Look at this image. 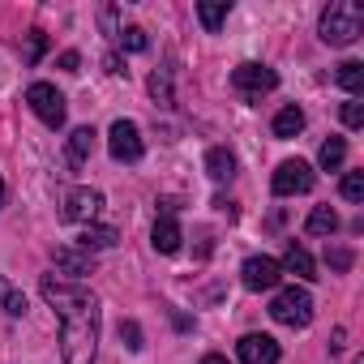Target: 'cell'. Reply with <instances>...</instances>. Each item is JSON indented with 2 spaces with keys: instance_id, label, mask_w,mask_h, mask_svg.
Here are the masks:
<instances>
[{
  "instance_id": "6",
  "label": "cell",
  "mask_w": 364,
  "mask_h": 364,
  "mask_svg": "<svg viewBox=\"0 0 364 364\" xmlns=\"http://www.w3.org/2000/svg\"><path fill=\"white\" fill-rule=\"evenodd\" d=\"M313 180L317 176H313V167L304 159H287V163H279L270 189H274V198H296V193H309L313 189Z\"/></svg>"
},
{
  "instance_id": "3",
  "label": "cell",
  "mask_w": 364,
  "mask_h": 364,
  "mask_svg": "<svg viewBox=\"0 0 364 364\" xmlns=\"http://www.w3.org/2000/svg\"><path fill=\"white\" fill-rule=\"evenodd\" d=\"M270 317H274L279 326L304 330V326L313 321V296H309L304 287H283V291H274V300H270Z\"/></svg>"
},
{
  "instance_id": "16",
  "label": "cell",
  "mask_w": 364,
  "mask_h": 364,
  "mask_svg": "<svg viewBox=\"0 0 364 364\" xmlns=\"http://www.w3.org/2000/svg\"><path fill=\"white\" fill-rule=\"evenodd\" d=\"M116 240H120V232H116V228H86V232H82V236H77V249H82V253H90V257H95V253H99V249H112V245H116Z\"/></svg>"
},
{
  "instance_id": "22",
  "label": "cell",
  "mask_w": 364,
  "mask_h": 364,
  "mask_svg": "<svg viewBox=\"0 0 364 364\" xmlns=\"http://www.w3.org/2000/svg\"><path fill=\"white\" fill-rule=\"evenodd\" d=\"M343 159H347V141H343V137H330V141H321V150H317V163H321L326 171H338V167H343Z\"/></svg>"
},
{
  "instance_id": "21",
  "label": "cell",
  "mask_w": 364,
  "mask_h": 364,
  "mask_svg": "<svg viewBox=\"0 0 364 364\" xmlns=\"http://www.w3.org/2000/svg\"><path fill=\"white\" fill-rule=\"evenodd\" d=\"M304 129V112L291 103V107H283L279 116H274V137H296Z\"/></svg>"
},
{
  "instance_id": "9",
  "label": "cell",
  "mask_w": 364,
  "mask_h": 364,
  "mask_svg": "<svg viewBox=\"0 0 364 364\" xmlns=\"http://www.w3.org/2000/svg\"><path fill=\"white\" fill-rule=\"evenodd\" d=\"M103 210V193L99 189H73L69 198H65V210H60V219L65 223H86L90 228V219Z\"/></svg>"
},
{
  "instance_id": "23",
  "label": "cell",
  "mask_w": 364,
  "mask_h": 364,
  "mask_svg": "<svg viewBox=\"0 0 364 364\" xmlns=\"http://www.w3.org/2000/svg\"><path fill=\"white\" fill-rule=\"evenodd\" d=\"M116 39H120V48H124V52H146V43H150L141 26H129V31H120Z\"/></svg>"
},
{
  "instance_id": "27",
  "label": "cell",
  "mask_w": 364,
  "mask_h": 364,
  "mask_svg": "<svg viewBox=\"0 0 364 364\" xmlns=\"http://www.w3.org/2000/svg\"><path fill=\"white\" fill-rule=\"evenodd\" d=\"M351 262H355V257H351V249H326V266H330V270H338V274H343V270H351Z\"/></svg>"
},
{
  "instance_id": "4",
  "label": "cell",
  "mask_w": 364,
  "mask_h": 364,
  "mask_svg": "<svg viewBox=\"0 0 364 364\" xmlns=\"http://www.w3.org/2000/svg\"><path fill=\"white\" fill-rule=\"evenodd\" d=\"M232 86L249 99V103H257L262 95H270L274 86H279V73L270 69V65H257V60H245V65H236L232 69Z\"/></svg>"
},
{
  "instance_id": "17",
  "label": "cell",
  "mask_w": 364,
  "mask_h": 364,
  "mask_svg": "<svg viewBox=\"0 0 364 364\" xmlns=\"http://www.w3.org/2000/svg\"><path fill=\"white\" fill-rule=\"evenodd\" d=\"M334 82H338L351 99H355V95L364 90V65H360V60H343V65L334 69Z\"/></svg>"
},
{
  "instance_id": "15",
  "label": "cell",
  "mask_w": 364,
  "mask_h": 364,
  "mask_svg": "<svg viewBox=\"0 0 364 364\" xmlns=\"http://www.w3.org/2000/svg\"><path fill=\"white\" fill-rule=\"evenodd\" d=\"M279 266H283L287 274H296V279H317V266H313V257H309V253H304L296 240L287 245V253H283V262H279Z\"/></svg>"
},
{
  "instance_id": "12",
  "label": "cell",
  "mask_w": 364,
  "mask_h": 364,
  "mask_svg": "<svg viewBox=\"0 0 364 364\" xmlns=\"http://www.w3.org/2000/svg\"><path fill=\"white\" fill-rule=\"evenodd\" d=\"M52 262H56V270L60 274H69V279H82V274H95V257L90 253H82V249H56L52 253Z\"/></svg>"
},
{
  "instance_id": "2",
  "label": "cell",
  "mask_w": 364,
  "mask_h": 364,
  "mask_svg": "<svg viewBox=\"0 0 364 364\" xmlns=\"http://www.w3.org/2000/svg\"><path fill=\"white\" fill-rule=\"evenodd\" d=\"M317 35H321V43H330V48L355 43V39L364 35V9L355 5V0H330L326 14H321V22H317Z\"/></svg>"
},
{
  "instance_id": "8",
  "label": "cell",
  "mask_w": 364,
  "mask_h": 364,
  "mask_svg": "<svg viewBox=\"0 0 364 364\" xmlns=\"http://www.w3.org/2000/svg\"><path fill=\"white\" fill-rule=\"evenodd\" d=\"M279 279H283V266L274 257H249L240 266V283L249 291H270V287H279Z\"/></svg>"
},
{
  "instance_id": "28",
  "label": "cell",
  "mask_w": 364,
  "mask_h": 364,
  "mask_svg": "<svg viewBox=\"0 0 364 364\" xmlns=\"http://www.w3.org/2000/svg\"><path fill=\"white\" fill-rule=\"evenodd\" d=\"M120 343L129 351H141V326L137 321H120Z\"/></svg>"
},
{
  "instance_id": "11",
  "label": "cell",
  "mask_w": 364,
  "mask_h": 364,
  "mask_svg": "<svg viewBox=\"0 0 364 364\" xmlns=\"http://www.w3.org/2000/svg\"><path fill=\"white\" fill-rule=\"evenodd\" d=\"M180 223H176V206H163L159 210V219H154V232H150V245L159 249V253H176L180 249Z\"/></svg>"
},
{
  "instance_id": "32",
  "label": "cell",
  "mask_w": 364,
  "mask_h": 364,
  "mask_svg": "<svg viewBox=\"0 0 364 364\" xmlns=\"http://www.w3.org/2000/svg\"><path fill=\"white\" fill-rule=\"evenodd\" d=\"M202 364H232V360H228V355H206Z\"/></svg>"
},
{
  "instance_id": "10",
  "label": "cell",
  "mask_w": 364,
  "mask_h": 364,
  "mask_svg": "<svg viewBox=\"0 0 364 364\" xmlns=\"http://www.w3.org/2000/svg\"><path fill=\"white\" fill-rule=\"evenodd\" d=\"M236 351H240V364H279V343L270 334H245Z\"/></svg>"
},
{
  "instance_id": "14",
  "label": "cell",
  "mask_w": 364,
  "mask_h": 364,
  "mask_svg": "<svg viewBox=\"0 0 364 364\" xmlns=\"http://www.w3.org/2000/svg\"><path fill=\"white\" fill-rule=\"evenodd\" d=\"M95 137H99V133H95L90 124H82V129L69 133V167H82V163L95 154Z\"/></svg>"
},
{
  "instance_id": "29",
  "label": "cell",
  "mask_w": 364,
  "mask_h": 364,
  "mask_svg": "<svg viewBox=\"0 0 364 364\" xmlns=\"http://www.w3.org/2000/svg\"><path fill=\"white\" fill-rule=\"evenodd\" d=\"M43 48H48V39H43V31H31V48H26V60L35 65V60L43 56Z\"/></svg>"
},
{
  "instance_id": "18",
  "label": "cell",
  "mask_w": 364,
  "mask_h": 364,
  "mask_svg": "<svg viewBox=\"0 0 364 364\" xmlns=\"http://www.w3.org/2000/svg\"><path fill=\"white\" fill-rule=\"evenodd\" d=\"M228 14H232V0H202L198 5V18H202L206 31H219L228 22Z\"/></svg>"
},
{
  "instance_id": "13",
  "label": "cell",
  "mask_w": 364,
  "mask_h": 364,
  "mask_svg": "<svg viewBox=\"0 0 364 364\" xmlns=\"http://www.w3.org/2000/svg\"><path fill=\"white\" fill-rule=\"evenodd\" d=\"M206 176L219 180V185H223V180H232L236 176V154L228 146H210L206 150Z\"/></svg>"
},
{
  "instance_id": "7",
  "label": "cell",
  "mask_w": 364,
  "mask_h": 364,
  "mask_svg": "<svg viewBox=\"0 0 364 364\" xmlns=\"http://www.w3.org/2000/svg\"><path fill=\"white\" fill-rule=\"evenodd\" d=\"M107 150H112L116 163H137L141 159V133H137V124L133 120H116L107 129Z\"/></svg>"
},
{
  "instance_id": "24",
  "label": "cell",
  "mask_w": 364,
  "mask_h": 364,
  "mask_svg": "<svg viewBox=\"0 0 364 364\" xmlns=\"http://www.w3.org/2000/svg\"><path fill=\"white\" fill-rule=\"evenodd\" d=\"M150 95L159 103H171V77H167V69H154L150 73Z\"/></svg>"
},
{
  "instance_id": "1",
  "label": "cell",
  "mask_w": 364,
  "mask_h": 364,
  "mask_svg": "<svg viewBox=\"0 0 364 364\" xmlns=\"http://www.w3.org/2000/svg\"><path fill=\"white\" fill-rule=\"evenodd\" d=\"M39 291L60 317V355H65V364H95V351H99V300L82 283L56 279V274H43Z\"/></svg>"
},
{
  "instance_id": "20",
  "label": "cell",
  "mask_w": 364,
  "mask_h": 364,
  "mask_svg": "<svg viewBox=\"0 0 364 364\" xmlns=\"http://www.w3.org/2000/svg\"><path fill=\"white\" fill-rule=\"evenodd\" d=\"M0 309H5L9 317H22V313H26V296H22V287H14L5 274H0Z\"/></svg>"
},
{
  "instance_id": "34",
  "label": "cell",
  "mask_w": 364,
  "mask_h": 364,
  "mask_svg": "<svg viewBox=\"0 0 364 364\" xmlns=\"http://www.w3.org/2000/svg\"><path fill=\"white\" fill-rule=\"evenodd\" d=\"M355 364H364V360H355Z\"/></svg>"
},
{
  "instance_id": "5",
  "label": "cell",
  "mask_w": 364,
  "mask_h": 364,
  "mask_svg": "<svg viewBox=\"0 0 364 364\" xmlns=\"http://www.w3.org/2000/svg\"><path fill=\"white\" fill-rule=\"evenodd\" d=\"M26 103H31V112H35L48 129H60L65 116H69V103H65V95H60L52 82H35V86L26 90Z\"/></svg>"
},
{
  "instance_id": "30",
  "label": "cell",
  "mask_w": 364,
  "mask_h": 364,
  "mask_svg": "<svg viewBox=\"0 0 364 364\" xmlns=\"http://www.w3.org/2000/svg\"><path fill=\"white\" fill-rule=\"evenodd\" d=\"M77 65H82L77 52H60V69H65V73H77Z\"/></svg>"
},
{
  "instance_id": "19",
  "label": "cell",
  "mask_w": 364,
  "mask_h": 364,
  "mask_svg": "<svg viewBox=\"0 0 364 364\" xmlns=\"http://www.w3.org/2000/svg\"><path fill=\"white\" fill-rule=\"evenodd\" d=\"M304 232H309V236H334V232H338V215H334L330 206H313Z\"/></svg>"
},
{
  "instance_id": "31",
  "label": "cell",
  "mask_w": 364,
  "mask_h": 364,
  "mask_svg": "<svg viewBox=\"0 0 364 364\" xmlns=\"http://www.w3.org/2000/svg\"><path fill=\"white\" fill-rule=\"evenodd\" d=\"M107 73H116V77L124 73V65H120V56H107Z\"/></svg>"
},
{
  "instance_id": "26",
  "label": "cell",
  "mask_w": 364,
  "mask_h": 364,
  "mask_svg": "<svg viewBox=\"0 0 364 364\" xmlns=\"http://www.w3.org/2000/svg\"><path fill=\"white\" fill-rule=\"evenodd\" d=\"M343 124H347V129H360V124H364V103H360V99H347V103H343Z\"/></svg>"
},
{
  "instance_id": "33",
  "label": "cell",
  "mask_w": 364,
  "mask_h": 364,
  "mask_svg": "<svg viewBox=\"0 0 364 364\" xmlns=\"http://www.w3.org/2000/svg\"><path fill=\"white\" fill-rule=\"evenodd\" d=\"M0 206H5V180H0Z\"/></svg>"
},
{
  "instance_id": "25",
  "label": "cell",
  "mask_w": 364,
  "mask_h": 364,
  "mask_svg": "<svg viewBox=\"0 0 364 364\" xmlns=\"http://www.w3.org/2000/svg\"><path fill=\"white\" fill-rule=\"evenodd\" d=\"M343 198L347 202H364V171H347L343 176Z\"/></svg>"
}]
</instances>
